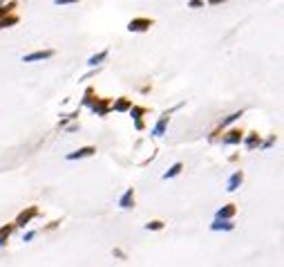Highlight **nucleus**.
I'll use <instances>...</instances> for the list:
<instances>
[{
    "label": "nucleus",
    "mask_w": 284,
    "mask_h": 267,
    "mask_svg": "<svg viewBox=\"0 0 284 267\" xmlns=\"http://www.w3.org/2000/svg\"><path fill=\"white\" fill-rule=\"evenodd\" d=\"M150 25H153V21H148V18H137V21H130L128 29H130V32H143V29H148Z\"/></svg>",
    "instance_id": "nucleus-1"
},
{
    "label": "nucleus",
    "mask_w": 284,
    "mask_h": 267,
    "mask_svg": "<svg viewBox=\"0 0 284 267\" xmlns=\"http://www.w3.org/2000/svg\"><path fill=\"white\" fill-rule=\"evenodd\" d=\"M36 214H38V211H36V207H32V209H27V211H22V214L18 216V224H21V227H25V224L29 222V220H32Z\"/></svg>",
    "instance_id": "nucleus-2"
},
{
    "label": "nucleus",
    "mask_w": 284,
    "mask_h": 267,
    "mask_svg": "<svg viewBox=\"0 0 284 267\" xmlns=\"http://www.w3.org/2000/svg\"><path fill=\"white\" fill-rule=\"evenodd\" d=\"M94 153V148L92 146H85V148H79L76 153H72V155H67V160H79V157H87Z\"/></svg>",
    "instance_id": "nucleus-3"
},
{
    "label": "nucleus",
    "mask_w": 284,
    "mask_h": 267,
    "mask_svg": "<svg viewBox=\"0 0 284 267\" xmlns=\"http://www.w3.org/2000/svg\"><path fill=\"white\" fill-rule=\"evenodd\" d=\"M52 56V52H34V54H29V56H25V63H32V61H41V59H49Z\"/></svg>",
    "instance_id": "nucleus-4"
},
{
    "label": "nucleus",
    "mask_w": 284,
    "mask_h": 267,
    "mask_svg": "<svg viewBox=\"0 0 284 267\" xmlns=\"http://www.w3.org/2000/svg\"><path fill=\"white\" fill-rule=\"evenodd\" d=\"M233 214H235V207H233V204H228V207H224L221 211H217V218H231Z\"/></svg>",
    "instance_id": "nucleus-5"
},
{
    "label": "nucleus",
    "mask_w": 284,
    "mask_h": 267,
    "mask_svg": "<svg viewBox=\"0 0 284 267\" xmlns=\"http://www.w3.org/2000/svg\"><path fill=\"white\" fill-rule=\"evenodd\" d=\"M242 182V173H235V175L231 177V182H228V191H235V187Z\"/></svg>",
    "instance_id": "nucleus-6"
},
{
    "label": "nucleus",
    "mask_w": 284,
    "mask_h": 267,
    "mask_svg": "<svg viewBox=\"0 0 284 267\" xmlns=\"http://www.w3.org/2000/svg\"><path fill=\"white\" fill-rule=\"evenodd\" d=\"M240 139H242V133H240V130H233L231 137H226V142L228 144H235V142H240Z\"/></svg>",
    "instance_id": "nucleus-7"
},
{
    "label": "nucleus",
    "mask_w": 284,
    "mask_h": 267,
    "mask_svg": "<svg viewBox=\"0 0 284 267\" xmlns=\"http://www.w3.org/2000/svg\"><path fill=\"white\" fill-rule=\"evenodd\" d=\"M9 234H11V227H5V229L0 231V245H5V238H7Z\"/></svg>",
    "instance_id": "nucleus-8"
},
{
    "label": "nucleus",
    "mask_w": 284,
    "mask_h": 267,
    "mask_svg": "<svg viewBox=\"0 0 284 267\" xmlns=\"http://www.w3.org/2000/svg\"><path fill=\"white\" fill-rule=\"evenodd\" d=\"M179 171H181V164H175L173 166V169H170V171L168 173H166V177H175V175H177V173Z\"/></svg>",
    "instance_id": "nucleus-9"
},
{
    "label": "nucleus",
    "mask_w": 284,
    "mask_h": 267,
    "mask_svg": "<svg viewBox=\"0 0 284 267\" xmlns=\"http://www.w3.org/2000/svg\"><path fill=\"white\" fill-rule=\"evenodd\" d=\"M134 198V195H132V191H128L126 195H123V200H121V207H128V204H130V200Z\"/></svg>",
    "instance_id": "nucleus-10"
},
{
    "label": "nucleus",
    "mask_w": 284,
    "mask_h": 267,
    "mask_svg": "<svg viewBox=\"0 0 284 267\" xmlns=\"http://www.w3.org/2000/svg\"><path fill=\"white\" fill-rule=\"evenodd\" d=\"M103 59H106V52H101L99 56H92V59H89V65H96L99 61H103Z\"/></svg>",
    "instance_id": "nucleus-11"
},
{
    "label": "nucleus",
    "mask_w": 284,
    "mask_h": 267,
    "mask_svg": "<svg viewBox=\"0 0 284 267\" xmlns=\"http://www.w3.org/2000/svg\"><path fill=\"white\" fill-rule=\"evenodd\" d=\"M11 9H14V5H9V7H7V5H0V16H7Z\"/></svg>",
    "instance_id": "nucleus-12"
},
{
    "label": "nucleus",
    "mask_w": 284,
    "mask_h": 267,
    "mask_svg": "<svg viewBox=\"0 0 284 267\" xmlns=\"http://www.w3.org/2000/svg\"><path fill=\"white\" fill-rule=\"evenodd\" d=\"M146 227H148V229H161V222H159V220H154V222H148Z\"/></svg>",
    "instance_id": "nucleus-13"
},
{
    "label": "nucleus",
    "mask_w": 284,
    "mask_h": 267,
    "mask_svg": "<svg viewBox=\"0 0 284 267\" xmlns=\"http://www.w3.org/2000/svg\"><path fill=\"white\" fill-rule=\"evenodd\" d=\"M128 106H130V103H128V101H119V103H116V110H123V108H128Z\"/></svg>",
    "instance_id": "nucleus-14"
},
{
    "label": "nucleus",
    "mask_w": 284,
    "mask_h": 267,
    "mask_svg": "<svg viewBox=\"0 0 284 267\" xmlns=\"http://www.w3.org/2000/svg\"><path fill=\"white\" fill-rule=\"evenodd\" d=\"M58 5H67V2H76V0H56Z\"/></svg>",
    "instance_id": "nucleus-15"
},
{
    "label": "nucleus",
    "mask_w": 284,
    "mask_h": 267,
    "mask_svg": "<svg viewBox=\"0 0 284 267\" xmlns=\"http://www.w3.org/2000/svg\"><path fill=\"white\" fill-rule=\"evenodd\" d=\"M211 2H213V5H215V2H219V0H211Z\"/></svg>",
    "instance_id": "nucleus-16"
}]
</instances>
